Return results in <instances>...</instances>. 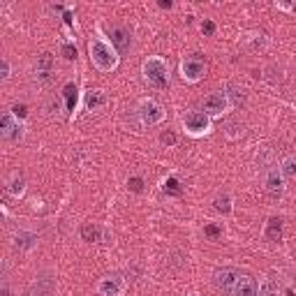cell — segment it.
Returning a JSON list of instances; mask_svg holds the SVG:
<instances>
[{
	"mask_svg": "<svg viewBox=\"0 0 296 296\" xmlns=\"http://www.w3.org/2000/svg\"><path fill=\"white\" fill-rule=\"evenodd\" d=\"M88 51H90V60H93V65L100 70V72H114V70L118 68L120 56H118V51L114 49L111 42L95 37V40H90Z\"/></svg>",
	"mask_w": 296,
	"mask_h": 296,
	"instance_id": "cell-1",
	"label": "cell"
},
{
	"mask_svg": "<svg viewBox=\"0 0 296 296\" xmlns=\"http://www.w3.org/2000/svg\"><path fill=\"white\" fill-rule=\"evenodd\" d=\"M144 79L151 83L153 88H165L169 83V68H167L165 58L151 56L144 60Z\"/></svg>",
	"mask_w": 296,
	"mask_h": 296,
	"instance_id": "cell-2",
	"label": "cell"
},
{
	"mask_svg": "<svg viewBox=\"0 0 296 296\" xmlns=\"http://www.w3.org/2000/svg\"><path fill=\"white\" fill-rule=\"evenodd\" d=\"M137 116H139L141 125L153 127V125H160L162 120H165V109H162L155 100L146 97V100H141V102L137 104Z\"/></svg>",
	"mask_w": 296,
	"mask_h": 296,
	"instance_id": "cell-3",
	"label": "cell"
},
{
	"mask_svg": "<svg viewBox=\"0 0 296 296\" xmlns=\"http://www.w3.org/2000/svg\"><path fill=\"white\" fill-rule=\"evenodd\" d=\"M232 107H234V102H232L229 95L222 93V90H220V93H211L206 100H204V114H206L208 118H211V116H213V118L224 116Z\"/></svg>",
	"mask_w": 296,
	"mask_h": 296,
	"instance_id": "cell-4",
	"label": "cell"
},
{
	"mask_svg": "<svg viewBox=\"0 0 296 296\" xmlns=\"http://www.w3.org/2000/svg\"><path fill=\"white\" fill-rule=\"evenodd\" d=\"M204 74H206V62L202 60L199 56H187L181 60V77L183 81L187 83H197L204 79Z\"/></svg>",
	"mask_w": 296,
	"mask_h": 296,
	"instance_id": "cell-5",
	"label": "cell"
},
{
	"mask_svg": "<svg viewBox=\"0 0 296 296\" xmlns=\"http://www.w3.org/2000/svg\"><path fill=\"white\" fill-rule=\"evenodd\" d=\"M183 125L192 137H202L211 130V118L204 111H187L185 118H183Z\"/></svg>",
	"mask_w": 296,
	"mask_h": 296,
	"instance_id": "cell-6",
	"label": "cell"
},
{
	"mask_svg": "<svg viewBox=\"0 0 296 296\" xmlns=\"http://www.w3.org/2000/svg\"><path fill=\"white\" fill-rule=\"evenodd\" d=\"M264 185H266V192H269L271 199H280L285 194V176H282V172L278 167H271L269 172H266Z\"/></svg>",
	"mask_w": 296,
	"mask_h": 296,
	"instance_id": "cell-7",
	"label": "cell"
},
{
	"mask_svg": "<svg viewBox=\"0 0 296 296\" xmlns=\"http://www.w3.org/2000/svg\"><path fill=\"white\" fill-rule=\"evenodd\" d=\"M23 130H26V127L19 123V118H16L12 111H5V114H3V118H0V135H3V139H21Z\"/></svg>",
	"mask_w": 296,
	"mask_h": 296,
	"instance_id": "cell-8",
	"label": "cell"
},
{
	"mask_svg": "<svg viewBox=\"0 0 296 296\" xmlns=\"http://www.w3.org/2000/svg\"><path fill=\"white\" fill-rule=\"evenodd\" d=\"M239 271H234V269H218L213 273V282H215V287L218 289H222L224 294H232L234 291V285H236V280H239Z\"/></svg>",
	"mask_w": 296,
	"mask_h": 296,
	"instance_id": "cell-9",
	"label": "cell"
},
{
	"mask_svg": "<svg viewBox=\"0 0 296 296\" xmlns=\"http://www.w3.org/2000/svg\"><path fill=\"white\" fill-rule=\"evenodd\" d=\"M125 289V280L120 276H107L97 282V291L102 296H120Z\"/></svg>",
	"mask_w": 296,
	"mask_h": 296,
	"instance_id": "cell-10",
	"label": "cell"
},
{
	"mask_svg": "<svg viewBox=\"0 0 296 296\" xmlns=\"http://www.w3.org/2000/svg\"><path fill=\"white\" fill-rule=\"evenodd\" d=\"M111 37V44H114V49L118 53H127L130 51V44H132V37H130V30L123 26H114L109 32Z\"/></svg>",
	"mask_w": 296,
	"mask_h": 296,
	"instance_id": "cell-11",
	"label": "cell"
},
{
	"mask_svg": "<svg viewBox=\"0 0 296 296\" xmlns=\"http://www.w3.org/2000/svg\"><path fill=\"white\" fill-rule=\"evenodd\" d=\"M232 296H259V287H257L255 278H250V276H239V280H236Z\"/></svg>",
	"mask_w": 296,
	"mask_h": 296,
	"instance_id": "cell-12",
	"label": "cell"
},
{
	"mask_svg": "<svg viewBox=\"0 0 296 296\" xmlns=\"http://www.w3.org/2000/svg\"><path fill=\"white\" fill-rule=\"evenodd\" d=\"M35 72H37V79H40V81H49V77H51V72H53V56L51 53H40V56H37Z\"/></svg>",
	"mask_w": 296,
	"mask_h": 296,
	"instance_id": "cell-13",
	"label": "cell"
},
{
	"mask_svg": "<svg viewBox=\"0 0 296 296\" xmlns=\"http://www.w3.org/2000/svg\"><path fill=\"white\" fill-rule=\"evenodd\" d=\"M264 234H266V239H269L271 243H278V241H282V220L280 218H269Z\"/></svg>",
	"mask_w": 296,
	"mask_h": 296,
	"instance_id": "cell-14",
	"label": "cell"
},
{
	"mask_svg": "<svg viewBox=\"0 0 296 296\" xmlns=\"http://www.w3.org/2000/svg\"><path fill=\"white\" fill-rule=\"evenodd\" d=\"M35 243H37V236L32 234V232H19V234L14 236V245L19 250H30Z\"/></svg>",
	"mask_w": 296,
	"mask_h": 296,
	"instance_id": "cell-15",
	"label": "cell"
},
{
	"mask_svg": "<svg viewBox=\"0 0 296 296\" xmlns=\"http://www.w3.org/2000/svg\"><path fill=\"white\" fill-rule=\"evenodd\" d=\"M86 111H95V109H100L104 104V93L102 90H90V93H86Z\"/></svg>",
	"mask_w": 296,
	"mask_h": 296,
	"instance_id": "cell-16",
	"label": "cell"
},
{
	"mask_svg": "<svg viewBox=\"0 0 296 296\" xmlns=\"http://www.w3.org/2000/svg\"><path fill=\"white\" fill-rule=\"evenodd\" d=\"M81 239L88 241V243H97L102 239V229L97 224H83L81 227Z\"/></svg>",
	"mask_w": 296,
	"mask_h": 296,
	"instance_id": "cell-17",
	"label": "cell"
},
{
	"mask_svg": "<svg viewBox=\"0 0 296 296\" xmlns=\"http://www.w3.org/2000/svg\"><path fill=\"white\" fill-rule=\"evenodd\" d=\"M62 97H65V104H68V111L74 114V107H77V86L74 83H68L62 88Z\"/></svg>",
	"mask_w": 296,
	"mask_h": 296,
	"instance_id": "cell-18",
	"label": "cell"
},
{
	"mask_svg": "<svg viewBox=\"0 0 296 296\" xmlns=\"http://www.w3.org/2000/svg\"><path fill=\"white\" fill-rule=\"evenodd\" d=\"M23 190H26V181H23V176H21V174H12V181H10L7 192L14 194V197H21V194H23Z\"/></svg>",
	"mask_w": 296,
	"mask_h": 296,
	"instance_id": "cell-19",
	"label": "cell"
},
{
	"mask_svg": "<svg viewBox=\"0 0 296 296\" xmlns=\"http://www.w3.org/2000/svg\"><path fill=\"white\" fill-rule=\"evenodd\" d=\"M280 172L285 178H296V157L294 155H287L280 165Z\"/></svg>",
	"mask_w": 296,
	"mask_h": 296,
	"instance_id": "cell-20",
	"label": "cell"
},
{
	"mask_svg": "<svg viewBox=\"0 0 296 296\" xmlns=\"http://www.w3.org/2000/svg\"><path fill=\"white\" fill-rule=\"evenodd\" d=\"M165 192H167V194H174V197H178V194L183 192V190H181V183H178L174 176H169V178L165 181Z\"/></svg>",
	"mask_w": 296,
	"mask_h": 296,
	"instance_id": "cell-21",
	"label": "cell"
},
{
	"mask_svg": "<svg viewBox=\"0 0 296 296\" xmlns=\"http://www.w3.org/2000/svg\"><path fill=\"white\" fill-rule=\"evenodd\" d=\"M215 208H218L220 213H229V211H232V199H229V194L215 197Z\"/></svg>",
	"mask_w": 296,
	"mask_h": 296,
	"instance_id": "cell-22",
	"label": "cell"
},
{
	"mask_svg": "<svg viewBox=\"0 0 296 296\" xmlns=\"http://www.w3.org/2000/svg\"><path fill=\"white\" fill-rule=\"evenodd\" d=\"M204 234L211 236V239H218V236H222V229H220L218 224H206V227H204Z\"/></svg>",
	"mask_w": 296,
	"mask_h": 296,
	"instance_id": "cell-23",
	"label": "cell"
},
{
	"mask_svg": "<svg viewBox=\"0 0 296 296\" xmlns=\"http://www.w3.org/2000/svg\"><path fill=\"white\" fill-rule=\"evenodd\" d=\"M127 187H130L132 192H141V190H144V181H141L139 176H135V178L127 181Z\"/></svg>",
	"mask_w": 296,
	"mask_h": 296,
	"instance_id": "cell-24",
	"label": "cell"
},
{
	"mask_svg": "<svg viewBox=\"0 0 296 296\" xmlns=\"http://www.w3.org/2000/svg\"><path fill=\"white\" fill-rule=\"evenodd\" d=\"M160 141H162V144H167V146H174V144H176V135L167 130V132H162V135H160Z\"/></svg>",
	"mask_w": 296,
	"mask_h": 296,
	"instance_id": "cell-25",
	"label": "cell"
},
{
	"mask_svg": "<svg viewBox=\"0 0 296 296\" xmlns=\"http://www.w3.org/2000/svg\"><path fill=\"white\" fill-rule=\"evenodd\" d=\"M12 114H14L16 118H26V116H28L26 104H14V107H12Z\"/></svg>",
	"mask_w": 296,
	"mask_h": 296,
	"instance_id": "cell-26",
	"label": "cell"
},
{
	"mask_svg": "<svg viewBox=\"0 0 296 296\" xmlns=\"http://www.w3.org/2000/svg\"><path fill=\"white\" fill-rule=\"evenodd\" d=\"M62 56L68 58V60H77V49H74L72 44H65V47H62Z\"/></svg>",
	"mask_w": 296,
	"mask_h": 296,
	"instance_id": "cell-27",
	"label": "cell"
},
{
	"mask_svg": "<svg viewBox=\"0 0 296 296\" xmlns=\"http://www.w3.org/2000/svg\"><path fill=\"white\" fill-rule=\"evenodd\" d=\"M202 32H204V35H213V32H215V23H213V21H204V23H202Z\"/></svg>",
	"mask_w": 296,
	"mask_h": 296,
	"instance_id": "cell-28",
	"label": "cell"
},
{
	"mask_svg": "<svg viewBox=\"0 0 296 296\" xmlns=\"http://www.w3.org/2000/svg\"><path fill=\"white\" fill-rule=\"evenodd\" d=\"M10 79V62L3 60V81H7Z\"/></svg>",
	"mask_w": 296,
	"mask_h": 296,
	"instance_id": "cell-29",
	"label": "cell"
},
{
	"mask_svg": "<svg viewBox=\"0 0 296 296\" xmlns=\"http://www.w3.org/2000/svg\"><path fill=\"white\" fill-rule=\"evenodd\" d=\"M160 7H162V10H169V7H172V3H169V0H160Z\"/></svg>",
	"mask_w": 296,
	"mask_h": 296,
	"instance_id": "cell-30",
	"label": "cell"
},
{
	"mask_svg": "<svg viewBox=\"0 0 296 296\" xmlns=\"http://www.w3.org/2000/svg\"><path fill=\"white\" fill-rule=\"evenodd\" d=\"M62 19H65V23H68V26H72V14H70V12H65V16H62Z\"/></svg>",
	"mask_w": 296,
	"mask_h": 296,
	"instance_id": "cell-31",
	"label": "cell"
},
{
	"mask_svg": "<svg viewBox=\"0 0 296 296\" xmlns=\"http://www.w3.org/2000/svg\"><path fill=\"white\" fill-rule=\"evenodd\" d=\"M3 296H10V291H7V289H3Z\"/></svg>",
	"mask_w": 296,
	"mask_h": 296,
	"instance_id": "cell-32",
	"label": "cell"
},
{
	"mask_svg": "<svg viewBox=\"0 0 296 296\" xmlns=\"http://www.w3.org/2000/svg\"><path fill=\"white\" fill-rule=\"evenodd\" d=\"M264 296H276V294H273V291H269V294H264Z\"/></svg>",
	"mask_w": 296,
	"mask_h": 296,
	"instance_id": "cell-33",
	"label": "cell"
}]
</instances>
